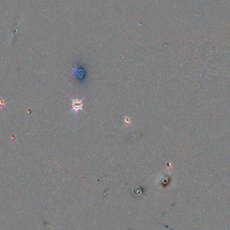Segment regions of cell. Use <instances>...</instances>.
Instances as JSON below:
<instances>
[{"label": "cell", "instance_id": "6da1fadb", "mask_svg": "<svg viewBox=\"0 0 230 230\" xmlns=\"http://www.w3.org/2000/svg\"><path fill=\"white\" fill-rule=\"evenodd\" d=\"M83 102L79 99H73L72 100V111L74 112H77L79 110L82 111Z\"/></svg>", "mask_w": 230, "mask_h": 230}]
</instances>
